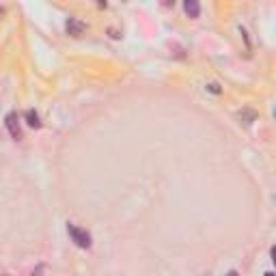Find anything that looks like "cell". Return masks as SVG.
<instances>
[{
    "label": "cell",
    "instance_id": "cell-1",
    "mask_svg": "<svg viewBox=\"0 0 276 276\" xmlns=\"http://www.w3.org/2000/svg\"><path fill=\"white\" fill-rule=\"evenodd\" d=\"M67 233L78 248H91V233L87 229L76 227V224H67Z\"/></svg>",
    "mask_w": 276,
    "mask_h": 276
},
{
    "label": "cell",
    "instance_id": "cell-2",
    "mask_svg": "<svg viewBox=\"0 0 276 276\" xmlns=\"http://www.w3.org/2000/svg\"><path fill=\"white\" fill-rule=\"evenodd\" d=\"M4 123H7V129L9 134H11L16 140L22 138V129H19V123H18V114L16 112H9L7 117H4Z\"/></svg>",
    "mask_w": 276,
    "mask_h": 276
},
{
    "label": "cell",
    "instance_id": "cell-3",
    "mask_svg": "<svg viewBox=\"0 0 276 276\" xmlns=\"http://www.w3.org/2000/svg\"><path fill=\"white\" fill-rule=\"evenodd\" d=\"M65 28H67V33L72 35V37H80V35L87 31V24L80 22V19H76V18H69L67 24H65Z\"/></svg>",
    "mask_w": 276,
    "mask_h": 276
},
{
    "label": "cell",
    "instance_id": "cell-4",
    "mask_svg": "<svg viewBox=\"0 0 276 276\" xmlns=\"http://www.w3.org/2000/svg\"><path fill=\"white\" fill-rule=\"evenodd\" d=\"M184 9H185V13H188L190 18H199V13H201V4L197 2V0H185Z\"/></svg>",
    "mask_w": 276,
    "mask_h": 276
},
{
    "label": "cell",
    "instance_id": "cell-5",
    "mask_svg": "<svg viewBox=\"0 0 276 276\" xmlns=\"http://www.w3.org/2000/svg\"><path fill=\"white\" fill-rule=\"evenodd\" d=\"M238 117H239V121L244 119L246 125H250L253 121H257V112H255V110H242V112H238Z\"/></svg>",
    "mask_w": 276,
    "mask_h": 276
},
{
    "label": "cell",
    "instance_id": "cell-6",
    "mask_svg": "<svg viewBox=\"0 0 276 276\" xmlns=\"http://www.w3.org/2000/svg\"><path fill=\"white\" fill-rule=\"evenodd\" d=\"M26 123L31 128H41V121H39V114L35 110H26Z\"/></svg>",
    "mask_w": 276,
    "mask_h": 276
},
{
    "label": "cell",
    "instance_id": "cell-7",
    "mask_svg": "<svg viewBox=\"0 0 276 276\" xmlns=\"http://www.w3.org/2000/svg\"><path fill=\"white\" fill-rule=\"evenodd\" d=\"M209 91H212V93H220V89H218V84H209Z\"/></svg>",
    "mask_w": 276,
    "mask_h": 276
},
{
    "label": "cell",
    "instance_id": "cell-8",
    "mask_svg": "<svg viewBox=\"0 0 276 276\" xmlns=\"http://www.w3.org/2000/svg\"><path fill=\"white\" fill-rule=\"evenodd\" d=\"M227 276H239V274H238V272H235V270H231V272H229Z\"/></svg>",
    "mask_w": 276,
    "mask_h": 276
},
{
    "label": "cell",
    "instance_id": "cell-9",
    "mask_svg": "<svg viewBox=\"0 0 276 276\" xmlns=\"http://www.w3.org/2000/svg\"><path fill=\"white\" fill-rule=\"evenodd\" d=\"M265 276H274V272H265Z\"/></svg>",
    "mask_w": 276,
    "mask_h": 276
},
{
    "label": "cell",
    "instance_id": "cell-10",
    "mask_svg": "<svg viewBox=\"0 0 276 276\" xmlns=\"http://www.w3.org/2000/svg\"><path fill=\"white\" fill-rule=\"evenodd\" d=\"M2 13H4V9H2V7H0V16H2Z\"/></svg>",
    "mask_w": 276,
    "mask_h": 276
}]
</instances>
